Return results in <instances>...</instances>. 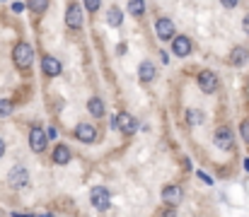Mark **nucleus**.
I'll return each mask as SVG.
<instances>
[{
  "instance_id": "1",
  "label": "nucleus",
  "mask_w": 249,
  "mask_h": 217,
  "mask_svg": "<svg viewBox=\"0 0 249 217\" xmlns=\"http://www.w3.org/2000/svg\"><path fill=\"white\" fill-rule=\"evenodd\" d=\"M12 61H15V66L19 68V70H27V68H32V63H34V49L29 46V44H17L15 46V51H12Z\"/></svg>"
},
{
  "instance_id": "2",
  "label": "nucleus",
  "mask_w": 249,
  "mask_h": 217,
  "mask_svg": "<svg viewBox=\"0 0 249 217\" xmlns=\"http://www.w3.org/2000/svg\"><path fill=\"white\" fill-rule=\"evenodd\" d=\"M111 128L121 131L124 135H133V133L138 131V121H136L128 111H121V114H116V116L111 118Z\"/></svg>"
},
{
  "instance_id": "3",
  "label": "nucleus",
  "mask_w": 249,
  "mask_h": 217,
  "mask_svg": "<svg viewBox=\"0 0 249 217\" xmlns=\"http://www.w3.org/2000/svg\"><path fill=\"white\" fill-rule=\"evenodd\" d=\"M27 184H29V171H27V167L15 164V167L10 169V174H7V186L15 188V191H19V188H24Z\"/></svg>"
},
{
  "instance_id": "4",
  "label": "nucleus",
  "mask_w": 249,
  "mask_h": 217,
  "mask_svg": "<svg viewBox=\"0 0 249 217\" xmlns=\"http://www.w3.org/2000/svg\"><path fill=\"white\" fill-rule=\"evenodd\" d=\"M89 200H92V208L99 210V213H107L109 205H111V196H109V191L104 186H94L89 191Z\"/></svg>"
},
{
  "instance_id": "5",
  "label": "nucleus",
  "mask_w": 249,
  "mask_h": 217,
  "mask_svg": "<svg viewBox=\"0 0 249 217\" xmlns=\"http://www.w3.org/2000/svg\"><path fill=\"white\" fill-rule=\"evenodd\" d=\"M213 143H215V147H220L223 152H230L235 147V135H232V131L228 126H220V128H215Z\"/></svg>"
},
{
  "instance_id": "6",
  "label": "nucleus",
  "mask_w": 249,
  "mask_h": 217,
  "mask_svg": "<svg viewBox=\"0 0 249 217\" xmlns=\"http://www.w3.org/2000/svg\"><path fill=\"white\" fill-rule=\"evenodd\" d=\"M46 145H49V135H46V131L41 128V126H34L32 131H29V147H32V152H44L46 150Z\"/></svg>"
},
{
  "instance_id": "7",
  "label": "nucleus",
  "mask_w": 249,
  "mask_h": 217,
  "mask_svg": "<svg viewBox=\"0 0 249 217\" xmlns=\"http://www.w3.org/2000/svg\"><path fill=\"white\" fill-rule=\"evenodd\" d=\"M181 198H184L181 186L169 184V186H165V188H162V203H165L167 208H177V205L181 203Z\"/></svg>"
},
{
  "instance_id": "8",
  "label": "nucleus",
  "mask_w": 249,
  "mask_h": 217,
  "mask_svg": "<svg viewBox=\"0 0 249 217\" xmlns=\"http://www.w3.org/2000/svg\"><path fill=\"white\" fill-rule=\"evenodd\" d=\"M198 87H201V92L213 94V92L218 89V77H215V72L213 70H201L198 72Z\"/></svg>"
},
{
  "instance_id": "9",
  "label": "nucleus",
  "mask_w": 249,
  "mask_h": 217,
  "mask_svg": "<svg viewBox=\"0 0 249 217\" xmlns=\"http://www.w3.org/2000/svg\"><path fill=\"white\" fill-rule=\"evenodd\" d=\"M73 133H75V138H78L80 143H94V140H97V128H94L92 123H78Z\"/></svg>"
},
{
  "instance_id": "10",
  "label": "nucleus",
  "mask_w": 249,
  "mask_h": 217,
  "mask_svg": "<svg viewBox=\"0 0 249 217\" xmlns=\"http://www.w3.org/2000/svg\"><path fill=\"white\" fill-rule=\"evenodd\" d=\"M66 24H68L71 29H80V27H83V10H80V5H78V2L68 5V12H66Z\"/></svg>"
},
{
  "instance_id": "11",
  "label": "nucleus",
  "mask_w": 249,
  "mask_h": 217,
  "mask_svg": "<svg viewBox=\"0 0 249 217\" xmlns=\"http://www.w3.org/2000/svg\"><path fill=\"white\" fill-rule=\"evenodd\" d=\"M174 22L172 19H167V17H160L158 22H155V34L162 39V41H167V39H174Z\"/></svg>"
},
{
  "instance_id": "12",
  "label": "nucleus",
  "mask_w": 249,
  "mask_h": 217,
  "mask_svg": "<svg viewBox=\"0 0 249 217\" xmlns=\"http://www.w3.org/2000/svg\"><path fill=\"white\" fill-rule=\"evenodd\" d=\"M172 51H174L179 58L189 56V53H191V39H189V36H174V39H172Z\"/></svg>"
},
{
  "instance_id": "13",
  "label": "nucleus",
  "mask_w": 249,
  "mask_h": 217,
  "mask_svg": "<svg viewBox=\"0 0 249 217\" xmlns=\"http://www.w3.org/2000/svg\"><path fill=\"white\" fill-rule=\"evenodd\" d=\"M41 70L46 72L49 77H56V75H61L63 66H61L58 58H53V56H44V58H41Z\"/></svg>"
},
{
  "instance_id": "14",
  "label": "nucleus",
  "mask_w": 249,
  "mask_h": 217,
  "mask_svg": "<svg viewBox=\"0 0 249 217\" xmlns=\"http://www.w3.org/2000/svg\"><path fill=\"white\" fill-rule=\"evenodd\" d=\"M71 147L68 145H63V143H58L56 147H53V162L58 164V167H66L68 162H71Z\"/></svg>"
},
{
  "instance_id": "15",
  "label": "nucleus",
  "mask_w": 249,
  "mask_h": 217,
  "mask_svg": "<svg viewBox=\"0 0 249 217\" xmlns=\"http://www.w3.org/2000/svg\"><path fill=\"white\" fill-rule=\"evenodd\" d=\"M155 75H158V70H155V66H153L150 61H143V63H141V68H138V77H141V82H153V80H155Z\"/></svg>"
},
{
  "instance_id": "16",
  "label": "nucleus",
  "mask_w": 249,
  "mask_h": 217,
  "mask_svg": "<svg viewBox=\"0 0 249 217\" xmlns=\"http://www.w3.org/2000/svg\"><path fill=\"white\" fill-rule=\"evenodd\" d=\"M247 58H249V51L245 46H235L232 53H230V63H232V66H245Z\"/></svg>"
},
{
  "instance_id": "17",
  "label": "nucleus",
  "mask_w": 249,
  "mask_h": 217,
  "mask_svg": "<svg viewBox=\"0 0 249 217\" xmlns=\"http://www.w3.org/2000/svg\"><path fill=\"white\" fill-rule=\"evenodd\" d=\"M87 111H89L94 118H102V116H104V101H102L99 97H92V99L87 101Z\"/></svg>"
},
{
  "instance_id": "18",
  "label": "nucleus",
  "mask_w": 249,
  "mask_h": 217,
  "mask_svg": "<svg viewBox=\"0 0 249 217\" xmlns=\"http://www.w3.org/2000/svg\"><path fill=\"white\" fill-rule=\"evenodd\" d=\"M107 22H109V27H121V22H124V12H121L119 7H109V12H107Z\"/></svg>"
},
{
  "instance_id": "19",
  "label": "nucleus",
  "mask_w": 249,
  "mask_h": 217,
  "mask_svg": "<svg viewBox=\"0 0 249 217\" xmlns=\"http://www.w3.org/2000/svg\"><path fill=\"white\" fill-rule=\"evenodd\" d=\"M128 12L133 17H141L145 12V0H128Z\"/></svg>"
},
{
  "instance_id": "20",
  "label": "nucleus",
  "mask_w": 249,
  "mask_h": 217,
  "mask_svg": "<svg viewBox=\"0 0 249 217\" xmlns=\"http://www.w3.org/2000/svg\"><path fill=\"white\" fill-rule=\"evenodd\" d=\"M201 118H203V116H201L198 109H186V123H189V126H198Z\"/></svg>"
},
{
  "instance_id": "21",
  "label": "nucleus",
  "mask_w": 249,
  "mask_h": 217,
  "mask_svg": "<svg viewBox=\"0 0 249 217\" xmlns=\"http://www.w3.org/2000/svg\"><path fill=\"white\" fill-rule=\"evenodd\" d=\"M27 7H29L32 12H44V10L49 7V0H29Z\"/></svg>"
},
{
  "instance_id": "22",
  "label": "nucleus",
  "mask_w": 249,
  "mask_h": 217,
  "mask_svg": "<svg viewBox=\"0 0 249 217\" xmlns=\"http://www.w3.org/2000/svg\"><path fill=\"white\" fill-rule=\"evenodd\" d=\"M10 111H12V104L7 99H0V116H7Z\"/></svg>"
},
{
  "instance_id": "23",
  "label": "nucleus",
  "mask_w": 249,
  "mask_h": 217,
  "mask_svg": "<svg viewBox=\"0 0 249 217\" xmlns=\"http://www.w3.org/2000/svg\"><path fill=\"white\" fill-rule=\"evenodd\" d=\"M99 5H102V0H85V7H87L89 12H97Z\"/></svg>"
},
{
  "instance_id": "24",
  "label": "nucleus",
  "mask_w": 249,
  "mask_h": 217,
  "mask_svg": "<svg viewBox=\"0 0 249 217\" xmlns=\"http://www.w3.org/2000/svg\"><path fill=\"white\" fill-rule=\"evenodd\" d=\"M240 133H242V140H245V143H249V121H242Z\"/></svg>"
},
{
  "instance_id": "25",
  "label": "nucleus",
  "mask_w": 249,
  "mask_h": 217,
  "mask_svg": "<svg viewBox=\"0 0 249 217\" xmlns=\"http://www.w3.org/2000/svg\"><path fill=\"white\" fill-rule=\"evenodd\" d=\"M160 217H177V208H167V210H162Z\"/></svg>"
},
{
  "instance_id": "26",
  "label": "nucleus",
  "mask_w": 249,
  "mask_h": 217,
  "mask_svg": "<svg viewBox=\"0 0 249 217\" xmlns=\"http://www.w3.org/2000/svg\"><path fill=\"white\" fill-rule=\"evenodd\" d=\"M196 176H198V179H201V181H206V184H208V186H213V179H211V176H208V174H203V171H198V174H196Z\"/></svg>"
},
{
  "instance_id": "27",
  "label": "nucleus",
  "mask_w": 249,
  "mask_h": 217,
  "mask_svg": "<svg viewBox=\"0 0 249 217\" xmlns=\"http://www.w3.org/2000/svg\"><path fill=\"white\" fill-rule=\"evenodd\" d=\"M220 2H223L228 10H232V7H237V2H240V0H220Z\"/></svg>"
},
{
  "instance_id": "28",
  "label": "nucleus",
  "mask_w": 249,
  "mask_h": 217,
  "mask_svg": "<svg viewBox=\"0 0 249 217\" xmlns=\"http://www.w3.org/2000/svg\"><path fill=\"white\" fill-rule=\"evenodd\" d=\"M24 7H27L24 2H12V12H22Z\"/></svg>"
},
{
  "instance_id": "29",
  "label": "nucleus",
  "mask_w": 249,
  "mask_h": 217,
  "mask_svg": "<svg viewBox=\"0 0 249 217\" xmlns=\"http://www.w3.org/2000/svg\"><path fill=\"white\" fill-rule=\"evenodd\" d=\"M242 29H245V34L249 36V15H245V19H242Z\"/></svg>"
},
{
  "instance_id": "30",
  "label": "nucleus",
  "mask_w": 249,
  "mask_h": 217,
  "mask_svg": "<svg viewBox=\"0 0 249 217\" xmlns=\"http://www.w3.org/2000/svg\"><path fill=\"white\" fill-rule=\"evenodd\" d=\"M5 154V143H2V138H0V157Z\"/></svg>"
},
{
  "instance_id": "31",
  "label": "nucleus",
  "mask_w": 249,
  "mask_h": 217,
  "mask_svg": "<svg viewBox=\"0 0 249 217\" xmlns=\"http://www.w3.org/2000/svg\"><path fill=\"white\" fill-rule=\"evenodd\" d=\"M12 217H32V215H22V213H15Z\"/></svg>"
},
{
  "instance_id": "32",
  "label": "nucleus",
  "mask_w": 249,
  "mask_h": 217,
  "mask_svg": "<svg viewBox=\"0 0 249 217\" xmlns=\"http://www.w3.org/2000/svg\"><path fill=\"white\" fill-rule=\"evenodd\" d=\"M245 169H247V171H249V157H247V159H245Z\"/></svg>"
}]
</instances>
